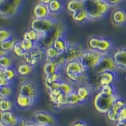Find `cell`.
Segmentation results:
<instances>
[{"instance_id": "cell-1", "label": "cell", "mask_w": 126, "mask_h": 126, "mask_svg": "<svg viewBox=\"0 0 126 126\" xmlns=\"http://www.w3.org/2000/svg\"><path fill=\"white\" fill-rule=\"evenodd\" d=\"M63 68L67 81L78 85L84 84L87 70L79 59L67 63Z\"/></svg>"}, {"instance_id": "cell-2", "label": "cell", "mask_w": 126, "mask_h": 126, "mask_svg": "<svg viewBox=\"0 0 126 126\" xmlns=\"http://www.w3.org/2000/svg\"><path fill=\"white\" fill-rule=\"evenodd\" d=\"M90 21H98L110 12L111 6L104 0H83Z\"/></svg>"}, {"instance_id": "cell-3", "label": "cell", "mask_w": 126, "mask_h": 126, "mask_svg": "<svg viewBox=\"0 0 126 126\" xmlns=\"http://www.w3.org/2000/svg\"><path fill=\"white\" fill-rule=\"evenodd\" d=\"M66 31V26L63 20L57 19L54 27L49 32L44 34L41 40L36 44V47L44 51L48 47L52 46L55 40L61 37H65Z\"/></svg>"}, {"instance_id": "cell-4", "label": "cell", "mask_w": 126, "mask_h": 126, "mask_svg": "<svg viewBox=\"0 0 126 126\" xmlns=\"http://www.w3.org/2000/svg\"><path fill=\"white\" fill-rule=\"evenodd\" d=\"M24 0H0V17L13 18L22 9Z\"/></svg>"}, {"instance_id": "cell-5", "label": "cell", "mask_w": 126, "mask_h": 126, "mask_svg": "<svg viewBox=\"0 0 126 126\" xmlns=\"http://www.w3.org/2000/svg\"><path fill=\"white\" fill-rule=\"evenodd\" d=\"M84 50L85 48L83 45L79 43L71 42L67 50L64 53L61 54L56 61L61 67H63L67 63L79 59Z\"/></svg>"}, {"instance_id": "cell-6", "label": "cell", "mask_w": 126, "mask_h": 126, "mask_svg": "<svg viewBox=\"0 0 126 126\" xmlns=\"http://www.w3.org/2000/svg\"><path fill=\"white\" fill-rule=\"evenodd\" d=\"M119 96L118 94L109 96L98 92L93 99L94 109L100 114L106 115Z\"/></svg>"}, {"instance_id": "cell-7", "label": "cell", "mask_w": 126, "mask_h": 126, "mask_svg": "<svg viewBox=\"0 0 126 126\" xmlns=\"http://www.w3.org/2000/svg\"><path fill=\"white\" fill-rule=\"evenodd\" d=\"M103 54L100 52L92 49H85L79 60L86 70L94 69L102 59Z\"/></svg>"}, {"instance_id": "cell-8", "label": "cell", "mask_w": 126, "mask_h": 126, "mask_svg": "<svg viewBox=\"0 0 126 126\" xmlns=\"http://www.w3.org/2000/svg\"><path fill=\"white\" fill-rule=\"evenodd\" d=\"M57 21V18L51 16L45 18H33L30 22V29L44 35L54 27Z\"/></svg>"}, {"instance_id": "cell-9", "label": "cell", "mask_w": 126, "mask_h": 126, "mask_svg": "<svg viewBox=\"0 0 126 126\" xmlns=\"http://www.w3.org/2000/svg\"><path fill=\"white\" fill-rule=\"evenodd\" d=\"M31 120L39 126H55L57 123L56 117L52 113L46 110L35 112L32 116Z\"/></svg>"}, {"instance_id": "cell-10", "label": "cell", "mask_w": 126, "mask_h": 126, "mask_svg": "<svg viewBox=\"0 0 126 126\" xmlns=\"http://www.w3.org/2000/svg\"><path fill=\"white\" fill-rule=\"evenodd\" d=\"M18 93L37 99L39 94V87L36 81L26 79L20 83L18 88Z\"/></svg>"}, {"instance_id": "cell-11", "label": "cell", "mask_w": 126, "mask_h": 126, "mask_svg": "<svg viewBox=\"0 0 126 126\" xmlns=\"http://www.w3.org/2000/svg\"><path fill=\"white\" fill-rule=\"evenodd\" d=\"M50 102L56 110H61L68 106L67 94L62 93L59 89L47 91Z\"/></svg>"}, {"instance_id": "cell-12", "label": "cell", "mask_w": 126, "mask_h": 126, "mask_svg": "<svg viewBox=\"0 0 126 126\" xmlns=\"http://www.w3.org/2000/svg\"><path fill=\"white\" fill-rule=\"evenodd\" d=\"M110 54L116 65L117 70L126 71V46L114 48Z\"/></svg>"}, {"instance_id": "cell-13", "label": "cell", "mask_w": 126, "mask_h": 126, "mask_svg": "<svg viewBox=\"0 0 126 126\" xmlns=\"http://www.w3.org/2000/svg\"><path fill=\"white\" fill-rule=\"evenodd\" d=\"M44 59H45L44 52L37 47L27 51L23 58V61L33 67L38 66Z\"/></svg>"}, {"instance_id": "cell-14", "label": "cell", "mask_w": 126, "mask_h": 126, "mask_svg": "<svg viewBox=\"0 0 126 126\" xmlns=\"http://www.w3.org/2000/svg\"><path fill=\"white\" fill-rule=\"evenodd\" d=\"M94 70L98 74L107 71H117L116 65L115 64L111 54L108 53L103 54L102 59L94 68Z\"/></svg>"}, {"instance_id": "cell-15", "label": "cell", "mask_w": 126, "mask_h": 126, "mask_svg": "<svg viewBox=\"0 0 126 126\" xmlns=\"http://www.w3.org/2000/svg\"><path fill=\"white\" fill-rule=\"evenodd\" d=\"M84 84L88 86L93 92L98 93L100 91L101 86L100 84L99 74L94 70V69L87 70Z\"/></svg>"}, {"instance_id": "cell-16", "label": "cell", "mask_w": 126, "mask_h": 126, "mask_svg": "<svg viewBox=\"0 0 126 126\" xmlns=\"http://www.w3.org/2000/svg\"><path fill=\"white\" fill-rule=\"evenodd\" d=\"M125 106H126V100L124 98L119 96L116 100L115 101L111 109L106 114L109 122L116 124L118 113H119L120 110Z\"/></svg>"}, {"instance_id": "cell-17", "label": "cell", "mask_w": 126, "mask_h": 126, "mask_svg": "<svg viewBox=\"0 0 126 126\" xmlns=\"http://www.w3.org/2000/svg\"><path fill=\"white\" fill-rule=\"evenodd\" d=\"M36 101V99L18 93L15 103L16 107L20 110H29L34 106Z\"/></svg>"}, {"instance_id": "cell-18", "label": "cell", "mask_w": 126, "mask_h": 126, "mask_svg": "<svg viewBox=\"0 0 126 126\" xmlns=\"http://www.w3.org/2000/svg\"><path fill=\"white\" fill-rule=\"evenodd\" d=\"M76 93L79 98V104L87 103L92 96V90L85 84H81L75 88Z\"/></svg>"}, {"instance_id": "cell-19", "label": "cell", "mask_w": 126, "mask_h": 126, "mask_svg": "<svg viewBox=\"0 0 126 126\" xmlns=\"http://www.w3.org/2000/svg\"><path fill=\"white\" fill-rule=\"evenodd\" d=\"M19 118L13 110L0 113V120L4 126H15Z\"/></svg>"}, {"instance_id": "cell-20", "label": "cell", "mask_w": 126, "mask_h": 126, "mask_svg": "<svg viewBox=\"0 0 126 126\" xmlns=\"http://www.w3.org/2000/svg\"><path fill=\"white\" fill-rule=\"evenodd\" d=\"M114 49V45L112 40L107 37L100 36V40L98 44L96 50L103 54L110 53Z\"/></svg>"}, {"instance_id": "cell-21", "label": "cell", "mask_w": 126, "mask_h": 126, "mask_svg": "<svg viewBox=\"0 0 126 126\" xmlns=\"http://www.w3.org/2000/svg\"><path fill=\"white\" fill-rule=\"evenodd\" d=\"M117 74L115 71H107L99 74L101 87L105 85H115L117 80Z\"/></svg>"}, {"instance_id": "cell-22", "label": "cell", "mask_w": 126, "mask_h": 126, "mask_svg": "<svg viewBox=\"0 0 126 126\" xmlns=\"http://www.w3.org/2000/svg\"><path fill=\"white\" fill-rule=\"evenodd\" d=\"M33 15L34 18H45L50 16V13L47 4L37 3L33 8Z\"/></svg>"}, {"instance_id": "cell-23", "label": "cell", "mask_w": 126, "mask_h": 126, "mask_svg": "<svg viewBox=\"0 0 126 126\" xmlns=\"http://www.w3.org/2000/svg\"><path fill=\"white\" fill-rule=\"evenodd\" d=\"M112 21L117 26L126 24V10L120 8L115 9L112 13Z\"/></svg>"}, {"instance_id": "cell-24", "label": "cell", "mask_w": 126, "mask_h": 126, "mask_svg": "<svg viewBox=\"0 0 126 126\" xmlns=\"http://www.w3.org/2000/svg\"><path fill=\"white\" fill-rule=\"evenodd\" d=\"M61 68V66L56 61H49L45 62L42 67V71L44 76H47L59 72Z\"/></svg>"}, {"instance_id": "cell-25", "label": "cell", "mask_w": 126, "mask_h": 126, "mask_svg": "<svg viewBox=\"0 0 126 126\" xmlns=\"http://www.w3.org/2000/svg\"><path fill=\"white\" fill-rule=\"evenodd\" d=\"M18 76L21 78H27L33 72V67L25 61L19 63L15 68Z\"/></svg>"}, {"instance_id": "cell-26", "label": "cell", "mask_w": 126, "mask_h": 126, "mask_svg": "<svg viewBox=\"0 0 126 126\" xmlns=\"http://www.w3.org/2000/svg\"><path fill=\"white\" fill-rule=\"evenodd\" d=\"M71 16L73 21L79 25L85 24L90 21L87 12L85 8L72 13Z\"/></svg>"}, {"instance_id": "cell-27", "label": "cell", "mask_w": 126, "mask_h": 126, "mask_svg": "<svg viewBox=\"0 0 126 126\" xmlns=\"http://www.w3.org/2000/svg\"><path fill=\"white\" fill-rule=\"evenodd\" d=\"M70 43V42L66 40L65 37H61L55 40L52 46L55 48L61 54L64 53L67 50Z\"/></svg>"}, {"instance_id": "cell-28", "label": "cell", "mask_w": 126, "mask_h": 126, "mask_svg": "<svg viewBox=\"0 0 126 126\" xmlns=\"http://www.w3.org/2000/svg\"><path fill=\"white\" fill-rule=\"evenodd\" d=\"M47 6L50 15H56L63 12L64 4L63 0H52Z\"/></svg>"}, {"instance_id": "cell-29", "label": "cell", "mask_w": 126, "mask_h": 126, "mask_svg": "<svg viewBox=\"0 0 126 126\" xmlns=\"http://www.w3.org/2000/svg\"><path fill=\"white\" fill-rule=\"evenodd\" d=\"M67 10L71 13H75V12L79 11V10L84 9V1L83 0H69L67 2L66 5Z\"/></svg>"}, {"instance_id": "cell-30", "label": "cell", "mask_w": 126, "mask_h": 126, "mask_svg": "<svg viewBox=\"0 0 126 126\" xmlns=\"http://www.w3.org/2000/svg\"><path fill=\"white\" fill-rule=\"evenodd\" d=\"M17 41L15 37L13 36L12 37L8 40L3 41L0 43V51L1 54H9L12 51L15 44Z\"/></svg>"}, {"instance_id": "cell-31", "label": "cell", "mask_w": 126, "mask_h": 126, "mask_svg": "<svg viewBox=\"0 0 126 126\" xmlns=\"http://www.w3.org/2000/svg\"><path fill=\"white\" fill-rule=\"evenodd\" d=\"M44 35L39 33L38 32L35 31L33 29H30L25 32L23 36V39L31 40L36 44L41 40V39L43 37Z\"/></svg>"}, {"instance_id": "cell-32", "label": "cell", "mask_w": 126, "mask_h": 126, "mask_svg": "<svg viewBox=\"0 0 126 126\" xmlns=\"http://www.w3.org/2000/svg\"><path fill=\"white\" fill-rule=\"evenodd\" d=\"M12 52L15 57L23 59L25 54L27 52V50L23 47L21 40H17L15 44Z\"/></svg>"}, {"instance_id": "cell-33", "label": "cell", "mask_w": 126, "mask_h": 126, "mask_svg": "<svg viewBox=\"0 0 126 126\" xmlns=\"http://www.w3.org/2000/svg\"><path fill=\"white\" fill-rule=\"evenodd\" d=\"M44 52L45 55V62L49 61H56L60 55V54L52 46L48 47Z\"/></svg>"}, {"instance_id": "cell-34", "label": "cell", "mask_w": 126, "mask_h": 126, "mask_svg": "<svg viewBox=\"0 0 126 126\" xmlns=\"http://www.w3.org/2000/svg\"><path fill=\"white\" fill-rule=\"evenodd\" d=\"M63 80L62 79V75L60 71L53 74V75H50V76H44V84L45 87L49 86L52 85V83H56V82L61 81Z\"/></svg>"}, {"instance_id": "cell-35", "label": "cell", "mask_w": 126, "mask_h": 126, "mask_svg": "<svg viewBox=\"0 0 126 126\" xmlns=\"http://www.w3.org/2000/svg\"><path fill=\"white\" fill-rule=\"evenodd\" d=\"M14 103L10 98H0V113L13 110Z\"/></svg>"}, {"instance_id": "cell-36", "label": "cell", "mask_w": 126, "mask_h": 126, "mask_svg": "<svg viewBox=\"0 0 126 126\" xmlns=\"http://www.w3.org/2000/svg\"><path fill=\"white\" fill-rule=\"evenodd\" d=\"M59 90L63 93L65 94H68L74 91L75 88L73 85V83L69 82V81H61L59 82Z\"/></svg>"}, {"instance_id": "cell-37", "label": "cell", "mask_w": 126, "mask_h": 126, "mask_svg": "<svg viewBox=\"0 0 126 126\" xmlns=\"http://www.w3.org/2000/svg\"><path fill=\"white\" fill-rule=\"evenodd\" d=\"M12 57L8 55V54H0V64L1 69H6L8 67H12Z\"/></svg>"}, {"instance_id": "cell-38", "label": "cell", "mask_w": 126, "mask_h": 126, "mask_svg": "<svg viewBox=\"0 0 126 126\" xmlns=\"http://www.w3.org/2000/svg\"><path fill=\"white\" fill-rule=\"evenodd\" d=\"M3 70L4 76H5V77L6 78V79L10 83L13 82L16 79V76H18L16 69L13 68V67H8V68L4 69Z\"/></svg>"}, {"instance_id": "cell-39", "label": "cell", "mask_w": 126, "mask_h": 126, "mask_svg": "<svg viewBox=\"0 0 126 126\" xmlns=\"http://www.w3.org/2000/svg\"><path fill=\"white\" fill-rule=\"evenodd\" d=\"M67 103H68V106L70 107H75L77 105L79 104V98L76 93V90L73 91L71 92L69 94L67 95Z\"/></svg>"}, {"instance_id": "cell-40", "label": "cell", "mask_w": 126, "mask_h": 126, "mask_svg": "<svg viewBox=\"0 0 126 126\" xmlns=\"http://www.w3.org/2000/svg\"><path fill=\"white\" fill-rule=\"evenodd\" d=\"M99 92L106 94V95H109V96L117 94V92L115 85H105V86H102Z\"/></svg>"}, {"instance_id": "cell-41", "label": "cell", "mask_w": 126, "mask_h": 126, "mask_svg": "<svg viewBox=\"0 0 126 126\" xmlns=\"http://www.w3.org/2000/svg\"><path fill=\"white\" fill-rule=\"evenodd\" d=\"M12 93L13 90L10 85L0 87V98H10Z\"/></svg>"}, {"instance_id": "cell-42", "label": "cell", "mask_w": 126, "mask_h": 126, "mask_svg": "<svg viewBox=\"0 0 126 126\" xmlns=\"http://www.w3.org/2000/svg\"><path fill=\"white\" fill-rule=\"evenodd\" d=\"M13 36L12 32L6 28H0V43L10 39Z\"/></svg>"}, {"instance_id": "cell-43", "label": "cell", "mask_w": 126, "mask_h": 126, "mask_svg": "<svg viewBox=\"0 0 126 126\" xmlns=\"http://www.w3.org/2000/svg\"><path fill=\"white\" fill-rule=\"evenodd\" d=\"M100 40V36H92L88 40V46L89 49L96 50L98 44Z\"/></svg>"}, {"instance_id": "cell-44", "label": "cell", "mask_w": 126, "mask_h": 126, "mask_svg": "<svg viewBox=\"0 0 126 126\" xmlns=\"http://www.w3.org/2000/svg\"><path fill=\"white\" fill-rule=\"evenodd\" d=\"M15 126H39L36 124L35 123L32 121V120L27 119L25 117L19 118V120L18 121L17 124Z\"/></svg>"}, {"instance_id": "cell-45", "label": "cell", "mask_w": 126, "mask_h": 126, "mask_svg": "<svg viewBox=\"0 0 126 126\" xmlns=\"http://www.w3.org/2000/svg\"><path fill=\"white\" fill-rule=\"evenodd\" d=\"M21 42H22V46H23V47H24V49L27 51L31 50V49H32L33 48L36 47V44L34 42H33L30 40H28V39H22Z\"/></svg>"}, {"instance_id": "cell-46", "label": "cell", "mask_w": 126, "mask_h": 126, "mask_svg": "<svg viewBox=\"0 0 126 126\" xmlns=\"http://www.w3.org/2000/svg\"><path fill=\"white\" fill-rule=\"evenodd\" d=\"M126 122V106L122 108L118 113L117 119V122Z\"/></svg>"}, {"instance_id": "cell-47", "label": "cell", "mask_w": 126, "mask_h": 126, "mask_svg": "<svg viewBox=\"0 0 126 126\" xmlns=\"http://www.w3.org/2000/svg\"><path fill=\"white\" fill-rule=\"evenodd\" d=\"M10 82L5 77L3 69H0V87L8 86L10 85Z\"/></svg>"}, {"instance_id": "cell-48", "label": "cell", "mask_w": 126, "mask_h": 126, "mask_svg": "<svg viewBox=\"0 0 126 126\" xmlns=\"http://www.w3.org/2000/svg\"><path fill=\"white\" fill-rule=\"evenodd\" d=\"M105 1L107 2L111 7L112 6H116L120 3H122L124 0H104Z\"/></svg>"}, {"instance_id": "cell-49", "label": "cell", "mask_w": 126, "mask_h": 126, "mask_svg": "<svg viewBox=\"0 0 126 126\" xmlns=\"http://www.w3.org/2000/svg\"><path fill=\"white\" fill-rule=\"evenodd\" d=\"M71 126H88V124L86 122L82 120H78L73 122Z\"/></svg>"}, {"instance_id": "cell-50", "label": "cell", "mask_w": 126, "mask_h": 126, "mask_svg": "<svg viewBox=\"0 0 126 126\" xmlns=\"http://www.w3.org/2000/svg\"><path fill=\"white\" fill-rule=\"evenodd\" d=\"M52 0H39V3H43V4H48Z\"/></svg>"}, {"instance_id": "cell-51", "label": "cell", "mask_w": 126, "mask_h": 126, "mask_svg": "<svg viewBox=\"0 0 126 126\" xmlns=\"http://www.w3.org/2000/svg\"><path fill=\"white\" fill-rule=\"evenodd\" d=\"M115 126H126V122H117L115 124Z\"/></svg>"}, {"instance_id": "cell-52", "label": "cell", "mask_w": 126, "mask_h": 126, "mask_svg": "<svg viewBox=\"0 0 126 126\" xmlns=\"http://www.w3.org/2000/svg\"><path fill=\"white\" fill-rule=\"evenodd\" d=\"M0 126H4L3 125V124H2V122H1V120H0Z\"/></svg>"}, {"instance_id": "cell-53", "label": "cell", "mask_w": 126, "mask_h": 126, "mask_svg": "<svg viewBox=\"0 0 126 126\" xmlns=\"http://www.w3.org/2000/svg\"><path fill=\"white\" fill-rule=\"evenodd\" d=\"M0 69H1V64H0Z\"/></svg>"}, {"instance_id": "cell-54", "label": "cell", "mask_w": 126, "mask_h": 126, "mask_svg": "<svg viewBox=\"0 0 126 126\" xmlns=\"http://www.w3.org/2000/svg\"></svg>"}]
</instances>
